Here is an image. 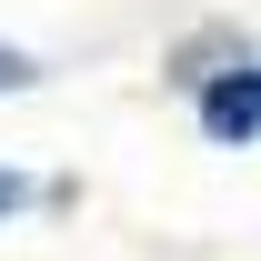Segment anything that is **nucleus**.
Listing matches in <instances>:
<instances>
[{"instance_id":"f257e3e1","label":"nucleus","mask_w":261,"mask_h":261,"mask_svg":"<svg viewBox=\"0 0 261 261\" xmlns=\"http://www.w3.org/2000/svg\"><path fill=\"white\" fill-rule=\"evenodd\" d=\"M201 130H211V141H231V151H241V141H261V70H251V61H231V70H211V81H201Z\"/></svg>"},{"instance_id":"f03ea898","label":"nucleus","mask_w":261,"mask_h":261,"mask_svg":"<svg viewBox=\"0 0 261 261\" xmlns=\"http://www.w3.org/2000/svg\"><path fill=\"white\" fill-rule=\"evenodd\" d=\"M20 201H31V181H20V171L0 161V221H10V211H20Z\"/></svg>"},{"instance_id":"7ed1b4c3","label":"nucleus","mask_w":261,"mask_h":261,"mask_svg":"<svg viewBox=\"0 0 261 261\" xmlns=\"http://www.w3.org/2000/svg\"><path fill=\"white\" fill-rule=\"evenodd\" d=\"M20 81H31V61H20V50H0V91H20Z\"/></svg>"}]
</instances>
